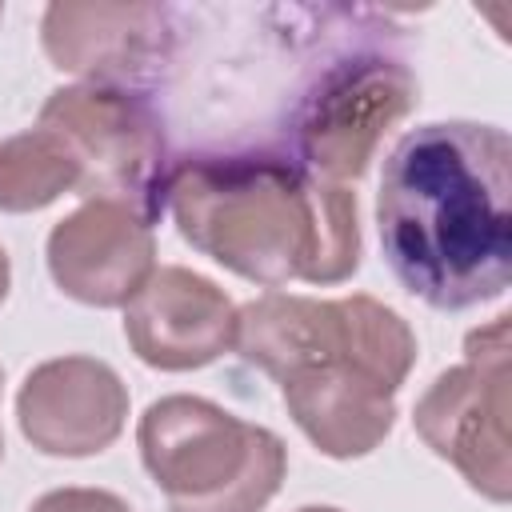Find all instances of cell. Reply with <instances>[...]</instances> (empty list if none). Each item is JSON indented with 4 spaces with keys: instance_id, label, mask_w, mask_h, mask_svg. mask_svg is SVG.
<instances>
[{
    "instance_id": "1",
    "label": "cell",
    "mask_w": 512,
    "mask_h": 512,
    "mask_svg": "<svg viewBox=\"0 0 512 512\" xmlns=\"http://www.w3.org/2000/svg\"><path fill=\"white\" fill-rule=\"evenodd\" d=\"M392 276L428 308L464 312L512 280V140L496 124L436 120L404 132L376 192Z\"/></svg>"
},
{
    "instance_id": "2",
    "label": "cell",
    "mask_w": 512,
    "mask_h": 512,
    "mask_svg": "<svg viewBox=\"0 0 512 512\" xmlns=\"http://www.w3.org/2000/svg\"><path fill=\"white\" fill-rule=\"evenodd\" d=\"M236 348L280 384L296 428L332 460H356L396 424L416 336L376 296L312 300L268 292L240 308Z\"/></svg>"
},
{
    "instance_id": "3",
    "label": "cell",
    "mask_w": 512,
    "mask_h": 512,
    "mask_svg": "<svg viewBox=\"0 0 512 512\" xmlns=\"http://www.w3.org/2000/svg\"><path fill=\"white\" fill-rule=\"evenodd\" d=\"M164 204L180 236L220 268L280 288L340 284L360 268L356 192L272 152L188 156Z\"/></svg>"
},
{
    "instance_id": "4",
    "label": "cell",
    "mask_w": 512,
    "mask_h": 512,
    "mask_svg": "<svg viewBox=\"0 0 512 512\" xmlns=\"http://www.w3.org/2000/svg\"><path fill=\"white\" fill-rule=\"evenodd\" d=\"M136 444L168 512H260L288 472V448L272 428L188 392L152 400Z\"/></svg>"
},
{
    "instance_id": "5",
    "label": "cell",
    "mask_w": 512,
    "mask_h": 512,
    "mask_svg": "<svg viewBox=\"0 0 512 512\" xmlns=\"http://www.w3.org/2000/svg\"><path fill=\"white\" fill-rule=\"evenodd\" d=\"M40 128L56 132L80 168L76 196L124 204L148 224L164 212L172 176L156 108L132 88L68 84L40 108Z\"/></svg>"
},
{
    "instance_id": "6",
    "label": "cell",
    "mask_w": 512,
    "mask_h": 512,
    "mask_svg": "<svg viewBox=\"0 0 512 512\" xmlns=\"http://www.w3.org/2000/svg\"><path fill=\"white\" fill-rule=\"evenodd\" d=\"M512 324L496 316L464 340V364L440 372L412 408L420 440L448 460L468 488L492 504L512 496L508 464V380H512Z\"/></svg>"
},
{
    "instance_id": "7",
    "label": "cell",
    "mask_w": 512,
    "mask_h": 512,
    "mask_svg": "<svg viewBox=\"0 0 512 512\" xmlns=\"http://www.w3.org/2000/svg\"><path fill=\"white\" fill-rule=\"evenodd\" d=\"M416 76L388 56L360 52L328 64L292 120L300 164L332 184L360 180L380 140L416 108Z\"/></svg>"
},
{
    "instance_id": "8",
    "label": "cell",
    "mask_w": 512,
    "mask_h": 512,
    "mask_svg": "<svg viewBox=\"0 0 512 512\" xmlns=\"http://www.w3.org/2000/svg\"><path fill=\"white\" fill-rule=\"evenodd\" d=\"M16 420L24 440L44 456H96L124 432L128 388L96 356H56L24 376Z\"/></svg>"
},
{
    "instance_id": "9",
    "label": "cell",
    "mask_w": 512,
    "mask_h": 512,
    "mask_svg": "<svg viewBox=\"0 0 512 512\" xmlns=\"http://www.w3.org/2000/svg\"><path fill=\"white\" fill-rule=\"evenodd\" d=\"M240 308L208 276L168 264L124 304V336L136 360L160 372H192L236 348Z\"/></svg>"
},
{
    "instance_id": "10",
    "label": "cell",
    "mask_w": 512,
    "mask_h": 512,
    "mask_svg": "<svg viewBox=\"0 0 512 512\" xmlns=\"http://www.w3.org/2000/svg\"><path fill=\"white\" fill-rule=\"evenodd\" d=\"M40 44L52 68L84 84L128 88L168 56L172 16L160 4L60 0L44 8Z\"/></svg>"
},
{
    "instance_id": "11",
    "label": "cell",
    "mask_w": 512,
    "mask_h": 512,
    "mask_svg": "<svg viewBox=\"0 0 512 512\" xmlns=\"http://www.w3.org/2000/svg\"><path fill=\"white\" fill-rule=\"evenodd\" d=\"M56 288L92 308H124L156 272V236L124 204L84 200L48 232Z\"/></svg>"
},
{
    "instance_id": "12",
    "label": "cell",
    "mask_w": 512,
    "mask_h": 512,
    "mask_svg": "<svg viewBox=\"0 0 512 512\" xmlns=\"http://www.w3.org/2000/svg\"><path fill=\"white\" fill-rule=\"evenodd\" d=\"M76 184L80 168L56 132L36 124L0 140V212H40Z\"/></svg>"
},
{
    "instance_id": "13",
    "label": "cell",
    "mask_w": 512,
    "mask_h": 512,
    "mask_svg": "<svg viewBox=\"0 0 512 512\" xmlns=\"http://www.w3.org/2000/svg\"><path fill=\"white\" fill-rule=\"evenodd\" d=\"M28 512H132V508L108 488H52Z\"/></svg>"
},
{
    "instance_id": "14",
    "label": "cell",
    "mask_w": 512,
    "mask_h": 512,
    "mask_svg": "<svg viewBox=\"0 0 512 512\" xmlns=\"http://www.w3.org/2000/svg\"><path fill=\"white\" fill-rule=\"evenodd\" d=\"M8 284H12V264H8V252L0 248V304L8 296Z\"/></svg>"
},
{
    "instance_id": "15",
    "label": "cell",
    "mask_w": 512,
    "mask_h": 512,
    "mask_svg": "<svg viewBox=\"0 0 512 512\" xmlns=\"http://www.w3.org/2000/svg\"><path fill=\"white\" fill-rule=\"evenodd\" d=\"M296 512H340V508H328V504H308V508H296Z\"/></svg>"
},
{
    "instance_id": "16",
    "label": "cell",
    "mask_w": 512,
    "mask_h": 512,
    "mask_svg": "<svg viewBox=\"0 0 512 512\" xmlns=\"http://www.w3.org/2000/svg\"><path fill=\"white\" fill-rule=\"evenodd\" d=\"M0 460H4V432H0Z\"/></svg>"
},
{
    "instance_id": "17",
    "label": "cell",
    "mask_w": 512,
    "mask_h": 512,
    "mask_svg": "<svg viewBox=\"0 0 512 512\" xmlns=\"http://www.w3.org/2000/svg\"><path fill=\"white\" fill-rule=\"evenodd\" d=\"M0 384H4V372H0Z\"/></svg>"
},
{
    "instance_id": "18",
    "label": "cell",
    "mask_w": 512,
    "mask_h": 512,
    "mask_svg": "<svg viewBox=\"0 0 512 512\" xmlns=\"http://www.w3.org/2000/svg\"><path fill=\"white\" fill-rule=\"evenodd\" d=\"M0 12H4V8H0Z\"/></svg>"
}]
</instances>
